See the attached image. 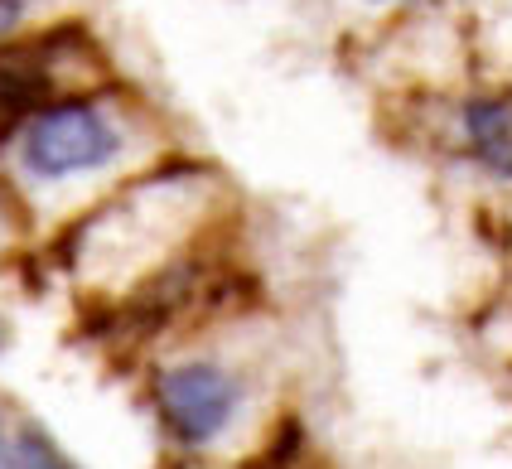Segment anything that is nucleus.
Masks as SVG:
<instances>
[{
    "label": "nucleus",
    "mask_w": 512,
    "mask_h": 469,
    "mask_svg": "<svg viewBox=\"0 0 512 469\" xmlns=\"http://www.w3.org/2000/svg\"><path fill=\"white\" fill-rule=\"evenodd\" d=\"M10 455H15V469H73L54 450V440L39 436V431H20L15 445H10Z\"/></svg>",
    "instance_id": "obj_4"
},
{
    "label": "nucleus",
    "mask_w": 512,
    "mask_h": 469,
    "mask_svg": "<svg viewBox=\"0 0 512 469\" xmlns=\"http://www.w3.org/2000/svg\"><path fill=\"white\" fill-rule=\"evenodd\" d=\"M464 136L493 175H512V97L488 92L464 107Z\"/></svg>",
    "instance_id": "obj_3"
},
{
    "label": "nucleus",
    "mask_w": 512,
    "mask_h": 469,
    "mask_svg": "<svg viewBox=\"0 0 512 469\" xmlns=\"http://www.w3.org/2000/svg\"><path fill=\"white\" fill-rule=\"evenodd\" d=\"M15 20H20V0H0V34L15 30Z\"/></svg>",
    "instance_id": "obj_5"
},
{
    "label": "nucleus",
    "mask_w": 512,
    "mask_h": 469,
    "mask_svg": "<svg viewBox=\"0 0 512 469\" xmlns=\"http://www.w3.org/2000/svg\"><path fill=\"white\" fill-rule=\"evenodd\" d=\"M242 402V387L232 373L213 363H184L160 378V416L179 440L203 445L232 421V411Z\"/></svg>",
    "instance_id": "obj_2"
},
{
    "label": "nucleus",
    "mask_w": 512,
    "mask_h": 469,
    "mask_svg": "<svg viewBox=\"0 0 512 469\" xmlns=\"http://www.w3.org/2000/svg\"><path fill=\"white\" fill-rule=\"evenodd\" d=\"M121 150V131L102 117L97 107L68 102V107H49L25 126V170L39 179H68L87 175L97 165H107Z\"/></svg>",
    "instance_id": "obj_1"
}]
</instances>
